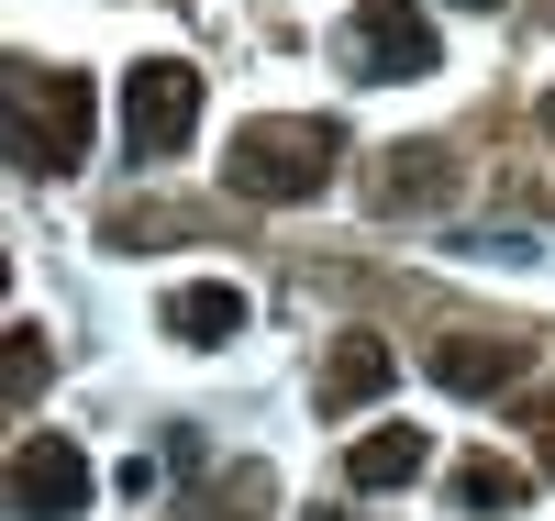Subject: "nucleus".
<instances>
[{
    "label": "nucleus",
    "instance_id": "nucleus-1",
    "mask_svg": "<svg viewBox=\"0 0 555 521\" xmlns=\"http://www.w3.org/2000/svg\"><path fill=\"white\" fill-rule=\"evenodd\" d=\"M345 167V133L322 122V112H267L234 133V156H222V178H234V200H278V211H300L322 200Z\"/></svg>",
    "mask_w": 555,
    "mask_h": 521
},
{
    "label": "nucleus",
    "instance_id": "nucleus-2",
    "mask_svg": "<svg viewBox=\"0 0 555 521\" xmlns=\"http://www.w3.org/2000/svg\"><path fill=\"white\" fill-rule=\"evenodd\" d=\"M12 145L34 178H67L89 156V78L67 67H12Z\"/></svg>",
    "mask_w": 555,
    "mask_h": 521
},
{
    "label": "nucleus",
    "instance_id": "nucleus-3",
    "mask_svg": "<svg viewBox=\"0 0 555 521\" xmlns=\"http://www.w3.org/2000/svg\"><path fill=\"white\" fill-rule=\"evenodd\" d=\"M334 56L356 67V78H378V89H400V78H434V12L423 0H356L345 12V34H334Z\"/></svg>",
    "mask_w": 555,
    "mask_h": 521
},
{
    "label": "nucleus",
    "instance_id": "nucleus-4",
    "mask_svg": "<svg viewBox=\"0 0 555 521\" xmlns=\"http://www.w3.org/2000/svg\"><path fill=\"white\" fill-rule=\"evenodd\" d=\"M190 133H201V67L190 56H145V67L122 78V145L145 156V167H167Z\"/></svg>",
    "mask_w": 555,
    "mask_h": 521
},
{
    "label": "nucleus",
    "instance_id": "nucleus-5",
    "mask_svg": "<svg viewBox=\"0 0 555 521\" xmlns=\"http://www.w3.org/2000/svg\"><path fill=\"white\" fill-rule=\"evenodd\" d=\"M89 455L67 444V433H23L12 444V521H78L89 510Z\"/></svg>",
    "mask_w": 555,
    "mask_h": 521
},
{
    "label": "nucleus",
    "instance_id": "nucleus-6",
    "mask_svg": "<svg viewBox=\"0 0 555 521\" xmlns=\"http://www.w3.org/2000/svg\"><path fill=\"white\" fill-rule=\"evenodd\" d=\"M423 366H434V389H455V400H500V389L533 377V344L522 334H444Z\"/></svg>",
    "mask_w": 555,
    "mask_h": 521
},
{
    "label": "nucleus",
    "instance_id": "nucleus-7",
    "mask_svg": "<svg viewBox=\"0 0 555 521\" xmlns=\"http://www.w3.org/2000/svg\"><path fill=\"white\" fill-rule=\"evenodd\" d=\"M455 188H467V167H455L444 145H389L366 200H378L389 222H411V211H455Z\"/></svg>",
    "mask_w": 555,
    "mask_h": 521
},
{
    "label": "nucleus",
    "instance_id": "nucleus-8",
    "mask_svg": "<svg viewBox=\"0 0 555 521\" xmlns=\"http://www.w3.org/2000/svg\"><path fill=\"white\" fill-rule=\"evenodd\" d=\"M311 400L334 411V421L366 411V400H389V344H378V334H345L334 355H322V389H311Z\"/></svg>",
    "mask_w": 555,
    "mask_h": 521
},
{
    "label": "nucleus",
    "instance_id": "nucleus-9",
    "mask_svg": "<svg viewBox=\"0 0 555 521\" xmlns=\"http://www.w3.org/2000/svg\"><path fill=\"white\" fill-rule=\"evenodd\" d=\"M167 334H178V344H234V334H245V289H222V277L167 289Z\"/></svg>",
    "mask_w": 555,
    "mask_h": 521
},
{
    "label": "nucleus",
    "instance_id": "nucleus-10",
    "mask_svg": "<svg viewBox=\"0 0 555 521\" xmlns=\"http://www.w3.org/2000/svg\"><path fill=\"white\" fill-rule=\"evenodd\" d=\"M423 466H434V444H423V433H400V421H378V433L345 455V478H356V489H411Z\"/></svg>",
    "mask_w": 555,
    "mask_h": 521
},
{
    "label": "nucleus",
    "instance_id": "nucleus-11",
    "mask_svg": "<svg viewBox=\"0 0 555 521\" xmlns=\"http://www.w3.org/2000/svg\"><path fill=\"white\" fill-rule=\"evenodd\" d=\"M455 499H467V510H522L533 478H522V466H500V455H467V466H455Z\"/></svg>",
    "mask_w": 555,
    "mask_h": 521
},
{
    "label": "nucleus",
    "instance_id": "nucleus-12",
    "mask_svg": "<svg viewBox=\"0 0 555 521\" xmlns=\"http://www.w3.org/2000/svg\"><path fill=\"white\" fill-rule=\"evenodd\" d=\"M44 366H56V355H44V334L23 322V334H12V411H34V400H44Z\"/></svg>",
    "mask_w": 555,
    "mask_h": 521
},
{
    "label": "nucleus",
    "instance_id": "nucleus-13",
    "mask_svg": "<svg viewBox=\"0 0 555 521\" xmlns=\"http://www.w3.org/2000/svg\"><path fill=\"white\" fill-rule=\"evenodd\" d=\"M278 489H267V466H234V478H222V510H234V521H256Z\"/></svg>",
    "mask_w": 555,
    "mask_h": 521
},
{
    "label": "nucleus",
    "instance_id": "nucleus-14",
    "mask_svg": "<svg viewBox=\"0 0 555 521\" xmlns=\"http://www.w3.org/2000/svg\"><path fill=\"white\" fill-rule=\"evenodd\" d=\"M455 256H478V266H522L533 245H522V233H467V245H455Z\"/></svg>",
    "mask_w": 555,
    "mask_h": 521
},
{
    "label": "nucleus",
    "instance_id": "nucleus-15",
    "mask_svg": "<svg viewBox=\"0 0 555 521\" xmlns=\"http://www.w3.org/2000/svg\"><path fill=\"white\" fill-rule=\"evenodd\" d=\"M533 444H544V478H555V400H544V421H533Z\"/></svg>",
    "mask_w": 555,
    "mask_h": 521
},
{
    "label": "nucleus",
    "instance_id": "nucleus-16",
    "mask_svg": "<svg viewBox=\"0 0 555 521\" xmlns=\"http://www.w3.org/2000/svg\"><path fill=\"white\" fill-rule=\"evenodd\" d=\"M455 12H500V0H455Z\"/></svg>",
    "mask_w": 555,
    "mask_h": 521
},
{
    "label": "nucleus",
    "instance_id": "nucleus-17",
    "mask_svg": "<svg viewBox=\"0 0 555 521\" xmlns=\"http://www.w3.org/2000/svg\"><path fill=\"white\" fill-rule=\"evenodd\" d=\"M300 521H345V510H300Z\"/></svg>",
    "mask_w": 555,
    "mask_h": 521
},
{
    "label": "nucleus",
    "instance_id": "nucleus-18",
    "mask_svg": "<svg viewBox=\"0 0 555 521\" xmlns=\"http://www.w3.org/2000/svg\"><path fill=\"white\" fill-rule=\"evenodd\" d=\"M544 133H555V101H544Z\"/></svg>",
    "mask_w": 555,
    "mask_h": 521
},
{
    "label": "nucleus",
    "instance_id": "nucleus-19",
    "mask_svg": "<svg viewBox=\"0 0 555 521\" xmlns=\"http://www.w3.org/2000/svg\"><path fill=\"white\" fill-rule=\"evenodd\" d=\"M544 23H555V0H544Z\"/></svg>",
    "mask_w": 555,
    "mask_h": 521
}]
</instances>
